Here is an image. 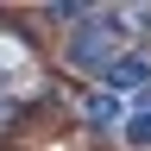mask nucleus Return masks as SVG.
I'll list each match as a JSON object with an SVG mask.
<instances>
[{
	"label": "nucleus",
	"instance_id": "7ed1b4c3",
	"mask_svg": "<svg viewBox=\"0 0 151 151\" xmlns=\"http://www.w3.org/2000/svg\"><path fill=\"white\" fill-rule=\"evenodd\" d=\"M126 145H151V107H139L126 120Z\"/></svg>",
	"mask_w": 151,
	"mask_h": 151
},
{
	"label": "nucleus",
	"instance_id": "f257e3e1",
	"mask_svg": "<svg viewBox=\"0 0 151 151\" xmlns=\"http://www.w3.org/2000/svg\"><path fill=\"white\" fill-rule=\"evenodd\" d=\"M126 57V19L120 13H94L88 25H76V38H69V63L76 69H113Z\"/></svg>",
	"mask_w": 151,
	"mask_h": 151
},
{
	"label": "nucleus",
	"instance_id": "f03ea898",
	"mask_svg": "<svg viewBox=\"0 0 151 151\" xmlns=\"http://www.w3.org/2000/svg\"><path fill=\"white\" fill-rule=\"evenodd\" d=\"M107 88H120V94H126V88H145V57H132V50H126L120 63L107 69Z\"/></svg>",
	"mask_w": 151,
	"mask_h": 151
},
{
	"label": "nucleus",
	"instance_id": "20e7f679",
	"mask_svg": "<svg viewBox=\"0 0 151 151\" xmlns=\"http://www.w3.org/2000/svg\"><path fill=\"white\" fill-rule=\"evenodd\" d=\"M88 120H101V126L113 120V101H107V94H94V101H88Z\"/></svg>",
	"mask_w": 151,
	"mask_h": 151
}]
</instances>
